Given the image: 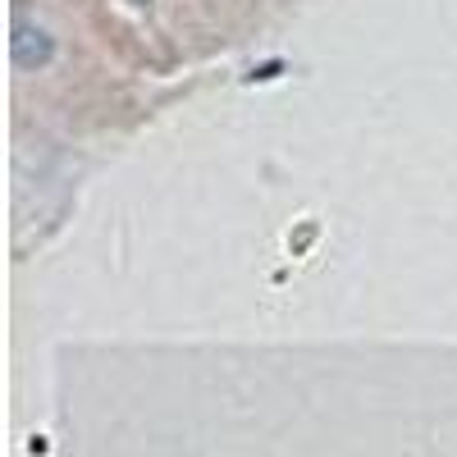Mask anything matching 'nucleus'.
Segmentation results:
<instances>
[{
    "label": "nucleus",
    "mask_w": 457,
    "mask_h": 457,
    "mask_svg": "<svg viewBox=\"0 0 457 457\" xmlns=\"http://www.w3.org/2000/svg\"><path fill=\"white\" fill-rule=\"evenodd\" d=\"M14 64L19 69H42V64H51V55H55V46H51V37L42 32V28H32L23 14L14 19Z\"/></svg>",
    "instance_id": "obj_1"
},
{
    "label": "nucleus",
    "mask_w": 457,
    "mask_h": 457,
    "mask_svg": "<svg viewBox=\"0 0 457 457\" xmlns=\"http://www.w3.org/2000/svg\"><path fill=\"white\" fill-rule=\"evenodd\" d=\"M133 5H146V0H133Z\"/></svg>",
    "instance_id": "obj_2"
}]
</instances>
